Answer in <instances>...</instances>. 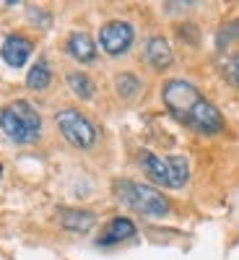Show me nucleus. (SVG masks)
Masks as SVG:
<instances>
[{"instance_id": "1", "label": "nucleus", "mask_w": 239, "mask_h": 260, "mask_svg": "<svg viewBox=\"0 0 239 260\" xmlns=\"http://www.w3.org/2000/svg\"><path fill=\"white\" fill-rule=\"evenodd\" d=\"M161 99L169 115L185 127L195 130L200 136H219L224 130V117L211 99L203 96V91L195 83L185 78H169L161 86Z\"/></svg>"}, {"instance_id": "2", "label": "nucleus", "mask_w": 239, "mask_h": 260, "mask_svg": "<svg viewBox=\"0 0 239 260\" xmlns=\"http://www.w3.org/2000/svg\"><path fill=\"white\" fill-rule=\"evenodd\" d=\"M0 130L8 141L29 146L37 143L42 136V117L34 110V104H29L26 99H16L0 110Z\"/></svg>"}, {"instance_id": "3", "label": "nucleus", "mask_w": 239, "mask_h": 260, "mask_svg": "<svg viewBox=\"0 0 239 260\" xmlns=\"http://www.w3.org/2000/svg\"><path fill=\"white\" fill-rule=\"evenodd\" d=\"M117 201L122 206H127L130 211L143 213L148 219H164V216L172 211L166 195L159 192L154 185H146V182H135V180H115L112 185Z\"/></svg>"}, {"instance_id": "4", "label": "nucleus", "mask_w": 239, "mask_h": 260, "mask_svg": "<svg viewBox=\"0 0 239 260\" xmlns=\"http://www.w3.org/2000/svg\"><path fill=\"white\" fill-rule=\"evenodd\" d=\"M138 161L146 172V177L161 187L180 190L190 180V164L185 156H166L164 159V156H156L154 151H141Z\"/></svg>"}, {"instance_id": "5", "label": "nucleus", "mask_w": 239, "mask_h": 260, "mask_svg": "<svg viewBox=\"0 0 239 260\" xmlns=\"http://www.w3.org/2000/svg\"><path fill=\"white\" fill-rule=\"evenodd\" d=\"M55 125L60 130V136L76 148H91L96 143V125L86 117L83 112L73 110V107H62L55 115Z\"/></svg>"}, {"instance_id": "6", "label": "nucleus", "mask_w": 239, "mask_h": 260, "mask_svg": "<svg viewBox=\"0 0 239 260\" xmlns=\"http://www.w3.org/2000/svg\"><path fill=\"white\" fill-rule=\"evenodd\" d=\"M216 60L221 65L224 78L234 89H239V21L221 26L216 37Z\"/></svg>"}, {"instance_id": "7", "label": "nucleus", "mask_w": 239, "mask_h": 260, "mask_svg": "<svg viewBox=\"0 0 239 260\" xmlns=\"http://www.w3.org/2000/svg\"><path fill=\"white\" fill-rule=\"evenodd\" d=\"M133 42H135V29L127 21H107L99 29V47L112 57L125 55L133 47Z\"/></svg>"}, {"instance_id": "8", "label": "nucleus", "mask_w": 239, "mask_h": 260, "mask_svg": "<svg viewBox=\"0 0 239 260\" xmlns=\"http://www.w3.org/2000/svg\"><path fill=\"white\" fill-rule=\"evenodd\" d=\"M31 50H34L31 39L21 37V34H8L3 39V45H0V57H3L11 68H24Z\"/></svg>"}, {"instance_id": "9", "label": "nucleus", "mask_w": 239, "mask_h": 260, "mask_svg": "<svg viewBox=\"0 0 239 260\" xmlns=\"http://www.w3.org/2000/svg\"><path fill=\"white\" fill-rule=\"evenodd\" d=\"M143 60L151 65L154 71H166L175 62V52H172L169 42L164 37H148L143 45Z\"/></svg>"}, {"instance_id": "10", "label": "nucleus", "mask_w": 239, "mask_h": 260, "mask_svg": "<svg viewBox=\"0 0 239 260\" xmlns=\"http://www.w3.org/2000/svg\"><path fill=\"white\" fill-rule=\"evenodd\" d=\"M65 50H68V55L78 62H94L96 60V42L86 34V31H73L68 37V42H65Z\"/></svg>"}, {"instance_id": "11", "label": "nucleus", "mask_w": 239, "mask_h": 260, "mask_svg": "<svg viewBox=\"0 0 239 260\" xmlns=\"http://www.w3.org/2000/svg\"><path fill=\"white\" fill-rule=\"evenodd\" d=\"M60 224L62 229L76 232V234H86L91 232L96 224V216L86 208H60Z\"/></svg>"}, {"instance_id": "12", "label": "nucleus", "mask_w": 239, "mask_h": 260, "mask_svg": "<svg viewBox=\"0 0 239 260\" xmlns=\"http://www.w3.org/2000/svg\"><path fill=\"white\" fill-rule=\"evenodd\" d=\"M130 237H135V224L125 219V216H117L110 224L104 226V234L99 237V245H117V242H125Z\"/></svg>"}, {"instance_id": "13", "label": "nucleus", "mask_w": 239, "mask_h": 260, "mask_svg": "<svg viewBox=\"0 0 239 260\" xmlns=\"http://www.w3.org/2000/svg\"><path fill=\"white\" fill-rule=\"evenodd\" d=\"M50 83H52V68L45 57H39L26 73V86L31 91H45V89H50Z\"/></svg>"}, {"instance_id": "14", "label": "nucleus", "mask_w": 239, "mask_h": 260, "mask_svg": "<svg viewBox=\"0 0 239 260\" xmlns=\"http://www.w3.org/2000/svg\"><path fill=\"white\" fill-rule=\"evenodd\" d=\"M115 89H117V96L130 102L141 94V78L135 73H117L115 76Z\"/></svg>"}, {"instance_id": "15", "label": "nucleus", "mask_w": 239, "mask_h": 260, "mask_svg": "<svg viewBox=\"0 0 239 260\" xmlns=\"http://www.w3.org/2000/svg\"><path fill=\"white\" fill-rule=\"evenodd\" d=\"M68 86H71V91L78 96V99H91L94 96V89H96V86H94V81L89 78V76H86L83 71H73V73H68Z\"/></svg>"}, {"instance_id": "16", "label": "nucleus", "mask_w": 239, "mask_h": 260, "mask_svg": "<svg viewBox=\"0 0 239 260\" xmlns=\"http://www.w3.org/2000/svg\"><path fill=\"white\" fill-rule=\"evenodd\" d=\"M0 172H3V167H0Z\"/></svg>"}]
</instances>
